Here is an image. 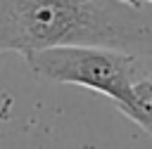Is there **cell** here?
<instances>
[{
	"label": "cell",
	"instance_id": "obj_5",
	"mask_svg": "<svg viewBox=\"0 0 152 149\" xmlns=\"http://www.w3.org/2000/svg\"><path fill=\"white\" fill-rule=\"evenodd\" d=\"M140 2H142V5H152V0H140Z\"/></svg>",
	"mask_w": 152,
	"mask_h": 149
},
{
	"label": "cell",
	"instance_id": "obj_4",
	"mask_svg": "<svg viewBox=\"0 0 152 149\" xmlns=\"http://www.w3.org/2000/svg\"><path fill=\"white\" fill-rule=\"evenodd\" d=\"M121 2H131V5H142L140 0H121Z\"/></svg>",
	"mask_w": 152,
	"mask_h": 149
},
{
	"label": "cell",
	"instance_id": "obj_2",
	"mask_svg": "<svg viewBox=\"0 0 152 149\" xmlns=\"http://www.w3.org/2000/svg\"><path fill=\"white\" fill-rule=\"evenodd\" d=\"M31 71L52 83L81 85L109 97L124 109L135 80V54L95 47V45H57L26 57Z\"/></svg>",
	"mask_w": 152,
	"mask_h": 149
},
{
	"label": "cell",
	"instance_id": "obj_3",
	"mask_svg": "<svg viewBox=\"0 0 152 149\" xmlns=\"http://www.w3.org/2000/svg\"><path fill=\"white\" fill-rule=\"evenodd\" d=\"M124 116H128L135 125H140L152 137V80H133L131 83V97L124 109H119Z\"/></svg>",
	"mask_w": 152,
	"mask_h": 149
},
{
	"label": "cell",
	"instance_id": "obj_1",
	"mask_svg": "<svg viewBox=\"0 0 152 149\" xmlns=\"http://www.w3.org/2000/svg\"><path fill=\"white\" fill-rule=\"evenodd\" d=\"M57 45L152 54V14L121 0H0V50L26 59Z\"/></svg>",
	"mask_w": 152,
	"mask_h": 149
}]
</instances>
